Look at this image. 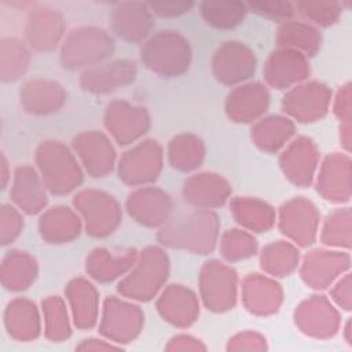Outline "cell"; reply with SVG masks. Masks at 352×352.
I'll return each mask as SVG.
<instances>
[{
	"label": "cell",
	"instance_id": "obj_1",
	"mask_svg": "<svg viewBox=\"0 0 352 352\" xmlns=\"http://www.w3.org/2000/svg\"><path fill=\"white\" fill-rule=\"evenodd\" d=\"M219 230V216L209 209H199L168 220L160 228L157 239L161 245L170 249L208 254L217 245Z\"/></svg>",
	"mask_w": 352,
	"mask_h": 352
},
{
	"label": "cell",
	"instance_id": "obj_2",
	"mask_svg": "<svg viewBox=\"0 0 352 352\" xmlns=\"http://www.w3.org/2000/svg\"><path fill=\"white\" fill-rule=\"evenodd\" d=\"M169 275V257L158 246H147L139 254L131 272L121 279L117 290L121 296L150 301L154 298Z\"/></svg>",
	"mask_w": 352,
	"mask_h": 352
},
{
	"label": "cell",
	"instance_id": "obj_3",
	"mask_svg": "<svg viewBox=\"0 0 352 352\" xmlns=\"http://www.w3.org/2000/svg\"><path fill=\"white\" fill-rule=\"evenodd\" d=\"M34 157L40 176L52 194H67L82 183V170L74 154L62 142L45 140L40 143Z\"/></svg>",
	"mask_w": 352,
	"mask_h": 352
},
{
	"label": "cell",
	"instance_id": "obj_4",
	"mask_svg": "<svg viewBox=\"0 0 352 352\" xmlns=\"http://www.w3.org/2000/svg\"><path fill=\"white\" fill-rule=\"evenodd\" d=\"M143 65L162 77H177L191 63V47L179 32L161 30L151 36L140 48Z\"/></svg>",
	"mask_w": 352,
	"mask_h": 352
},
{
	"label": "cell",
	"instance_id": "obj_5",
	"mask_svg": "<svg viewBox=\"0 0 352 352\" xmlns=\"http://www.w3.org/2000/svg\"><path fill=\"white\" fill-rule=\"evenodd\" d=\"M114 41L111 36L95 26L73 29L62 43L60 62L65 69L77 70L96 66L111 56Z\"/></svg>",
	"mask_w": 352,
	"mask_h": 352
},
{
	"label": "cell",
	"instance_id": "obj_6",
	"mask_svg": "<svg viewBox=\"0 0 352 352\" xmlns=\"http://www.w3.org/2000/svg\"><path fill=\"white\" fill-rule=\"evenodd\" d=\"M74 208L80 213L87 234L103 238L113 234L121 223V208L117 199L100 190H82L74 195Z\"/></svg>",
	"mask_w": 352,
	"mask_h": 352
},
{
	"label": "cell",
	"instance_id": "obj_7",
	"mask_svg": "<svg viewBox=\"0 0 352 352\" xmlns=\"http://www.w3.org/2000/svg\"><path fill=\"white\" fill-rule=\"evenodd\" d=\"M199 293L204 305L212 312H226L235 307L238 275L219 260L206 261L199 272Z\"/></svg>",
	"mask_w": 352,
	"mask_h": 352
},
{
	"label": "cell",
	"instance_id": "obj_8",
	"mask_svg": "<svg viewBox=\"0 0 352 352\" xmlns=\"http://www.w3.org/2000/svg\"><path fill=\"white\" fill-rule=\"evenodd\" d=\"M143 324L144 314L138 305L113 296L104 300L99 331L109 341L128 344L140 334Z\"/></svg>",
	"mask_w": 352,
	"mask_h": 352
},
{
	"label": "cell",
	"instance_id": "obj_9",
	"mask_svg": "<svg viewBox=\"0 0 352 352\" xmlns=\"http://www.w3.org/2000/svg\"><path fill=\"white\" fill-rule=\"evenodd\" d=\"M162 170V147L157 140H144L125 151L118 161V177L125 184H148Z\"/></svg>",
	"mask_w": 352,
	"mask_h": 352
},
{
	"label": "cell",
	"instance_id": "obj_10",
	"mask_svg": "<svg viewBox=\"0 0 352 352\" xmlns=\"http://www.w3.org/2000/svg\"><path fill=\"white\" fill-rule=\"evenodd\" d=\"M320 214L316 206L304 197H294L279 210V228L283 235L301 248L312 245L318 235Z\"/></svg>",
	"mask_w": 352,
	"mask_h": 352
},
{
	"label": "cell",
	"instance_id": "obj_11",
	"mask_svg": "<svg viewBox=\"0 0 352 352\" xmlns=\"http://www.w3.org/2000/svg\"><path fill=\"white\" fill-rule=\"evenodd\" d=\"M331 91L322 82L309 81L289 89L282 99V109L298 122H315L329 111Z\"/></svg>",
	"mask_w": 352,
	"mask_h": 352
},
{
	"label": "cell",
	"instance_id": "obj_12",
	"mask_svg": "<svg viewBox=\"0 0 352 352\" xmlns=\"http://www.w3.org/2000/svg\"><path fill=\"white\" fill-rule=\"evenodd\" d=\"M256 65L254 52L239 41L221 43L212 58V72L217 81L226 85L249 80L256 72Z\"/></svg>",
	"mask_w": 352,
	"mask_h": 352
},
{
	"label": "cell",
	"instance_id": "obj_13",
	"mask_svg": "<svg viewBox=\"0 0 352 352\" xmlns=\"http://www.w3.org/2000/svg\"><path fill=\"white\" fill-rule=\"evenodd\" d=\"M104 126L120 146H126L148 131L150 116L142 106L113 100L104 110Z\"/></svg>",
	"mask_w": 352,
	"mask_h": 352
},
{
	"label": "cell",
	"instance_id": "obj_14",
	"mask_svg": "<svg viewBox=\"0 0 352 352\" xmlns=\"http://www.w3.org/2000/svg\"><path fill=\"white\" fill-rule=\"evenodd\" d=\"M294 322L305 336L326 340L337 334L340 314L324 296H311L296 308Z\"/></svg>",
	"mask_w": 352,
	"mask_h": 352
},
{
	"label": "cell",
	"instance_id": "obj_15",
	"mask_svg": "<svg viewBox=\"0 0 352 352\" xmlns=\"http://www.w3.org/2000/svg\"><path fill=\"white\" fill-rule=\"evenodd\" d=\"M349 263L348 253L315 249L308 252L302 258L300 275L311 289L323 290L349 270Z\"/></svg>",
	"mask_w": 352,
	"mask_h": 352
},
{
	"label": "cell",
	"instance_id": "obj_16",
	"mask_svg": "<svg viewBox=\"0 0 352 352\" xmlns=\"http://www.w3.org/2000/svg\"><path fill=\"white\" fill-rule=\"evenodd\" d=\"M136 63L131 59H114L85 69L80 76V85L89 94H109L136 80Z\"/></svg>",
	"mask_w": 352,
	"mask_h": 352
},
{
	"label": "cell",
	"instance_id": "obj_17",
	"mask_svg": "<svg viewBox=\"0 0 352 352\" xmlns=\"http://www.w3.org/2000/svg\"><path fill=\"white\" fill-rule=\"evenodd\" d=\"M72 144L89 176L103 177L113 170L116 164V150L103 132H81L74 136Z\"/></svg>",
	"mask_w": 352,
	"mask_h": 352
},
{
	"label": "cell",
	"instance_id": "obj_18",
	"mask_svg": "<svg viewBox=\"0 0 352 352\" xmlns=\"http://www.w3.org/2000/svg\"><path fill=\"white\" fill-rule=\"evenodd\" d=\"M172 208L169 194L157 187H140L126 199L129 216L146 227H162L169 220Z\"/></svg>",
	"mask_w": 352,
	"mask_h": 352
},
{
	"label": "cell",
	"instance_id": "obj_19",
	"mask_svg": "<svg viewBox=\"0 0 352 352\" xmlns=\"http://www.w3.org/2000/svg\"><path fill=\"white\" fill-rule=\"evenodd\" d=\"M319 151L316 144L305 136L294 139L280 154L279 164L285 176L298 187H308L318 168Z\"/></svg>",
	"mask_w": 352,
	"mask_h": 352
},
{
	"label": "cell",
	"instance_id": "obj_20",
	"mask_svg": "<svg viewBox=\"0 0 352 352\" xmlns=\"http://www.w3.org/2000/svg\"><path fill=\"white\" fill-rule=\"evenodd\" d=\"M311 73L307 56L302 54L278 48L271 52L264 66V78L268 85L276 89H286L304 81Z\"/></svg>",
	"mask_w": 352,
	"mask_h": 352
},
{
	"label": "cell",
	"instance_id": "obj_21",
	"mask_svg": "<svg viewBox=\"0 0 352 352\" xmlns=\"http://www.w3.org/2000/svg\"><path fill=\"white\" fill-rule=\"evenodd\" d=\"M62 15L50 7H33L25 23V37L37 51H52L63 37Z\"/></svg>",
	"mask_w": 352,
	"mask_h": 352
},
{
	"label": "cell",
	"instance_id": "obj_22",
	"mask_svg": "<svg viewBox=\"0 0 352 352\" xmlns=\"http://www.w3.org/2000/svg\"><path fill=\"white\" fill-rule=\"evenodd\" d=\"M110 25L113 32L122 40L140 43L153 28V12L146 3H117L110 15Z\"/></svg>",
	"mask_w": 352,
	"mask_h": 352
},
{
	"label": "cell",
	"instance_id": "obj_23",
	"mask_svg": "<svg viewBox=\"0 0 352 352\" xmlns=\"http://www.w3.org/2000/svg\"><path fill=\"white\" fill-rule=\"evenodd\" d=\"M270 106V92L260 82H249L234 88L226 99V113L234 122H253Z\"/></svg>",
	"mask_w": 352,
	"mask_h": 352
},
{
	"label": "cell",
	"instance_id": "obj_24",
	"mask_svg": "<svg viewBox=\"0 0 352 352\" xmlns=\"http://www.w3.org/2000/svg\"><path fill=\"white\" fill-rule=\"evenodd\" d=\"M318 192L331 202H346L351 197V161L348 155L333 153L327 155L319 169Z\"/></svg>",
	"mask_w": 352,
	"mask_h": 352
},
{
	"label": "cell",
	"instance_id": "obj_25",
	"mask_svg": "<svg viewBox=\"0 0 352 352\" xmlns=\"http://www.w3.org/2000/svg\"><path fill=\"white\" fill-rule=\"evenodd\" d=\"M162 319L176 327H188L199 316L197 294L183 285H169L157 301Z\"/></svg>",
	"mask_w": 352,
	"mask_h": 352
},
{
	"label": "cell",
	"instance_id": "obj_26",
	"mask_svg": "<svg viewBox=\"0 0 352 352\" xmlns=\"http://www.w3.org/2000/svg\"><path fill=\"white\" fill-rule=\"evenodd\" d=\"M230 194V183L221 175L212 172L192 175L183 184L186 202L199 209L219 208L227 202Z\"/></svg>",
	"mask_w": 352,
	"mask_h": 352
},
{
	"label": "cell",
	"instance_id": "obj_27",
	"mask_svg": "<svg viewBox=\"0 0 352 352\" xmlns=\"http://www.w3.org/2000/svg\"><path fill=\"white\" fill-rule=\"evenodd\" d=\"M282 300L280 285L265 275L249 274L242 282V301L253 315L268 316L278 312Z\"/></svg>",
	"mask_w": 352,
	"mask_h": 352
},
{
	"label": "cell",
	"instance_id": "obj_28",
	"mask_svg": "<svg viewBox=\"0 0 352 352\" xmlns=\"http://www.w3.org/2000/svg\"><path fill=\"white\" fill-rule=\"evenodd\" d=\"M66 91L54 80L33 78L26 81L19 91L21 104L26 113L45 116L58 111L66 102Z\"/></svg>",
	"mask_w": 352,
	"mask_h": 352
},
{
	"label": "cell",
	"instance_id": "obj_29",
	"mask_svg": "<svg viewBox=\"0 0 352 352\" xmlns=\"http://www.w3.org/2000/svg\"><path fill=\"white\" fill-rule=\"evenodd\" d=\"M45 190L47 187L34 168L23 165L15 169L10 197L21 212L26 214L41 212L48 202Z\"/></svg>",
	"mask_w": 352,
	"mask_h": 352
},
{
	"label": "cell",
	"instance_id": "obj_30",
	"mask_svg": "<svg viewBox=\"0 0 352 352\" xmlns=\"http://www.w3.org/2000/svg\"><path fill=\"white\" fill-rule=\"evenodd\" d=\"M74 326L81 330L91 329L98 322L99 293L96 287L84 278L72 279L65 289Z\"/></svg>",
	"mask_w": 352,
	"mask_h": 352
},
{
	"label": "cell",
	"instance_id": "obj_31",
	"mask_svg": "<svg viewBox=\"0 0 352 352\" xmlns=\"http://www.w3.org/2000/svg\"><path fill=\"white\" fill-rule=\"evenodd\" d=\"M138 254L135 249H128L117 254L106 248H96L87 256L85 270L98 282H111L133 267Z\"/></svg>",
	"mask_w": 352,
	"mask_h": 352
},
{
	"label": "cell",
	"instance_id": "obj_32",
	"mask_svg": "<svg viewBox=\"0 0 352 352\" xmlns=\"http://www.w3.org/2000/svg\"><path fill=\"white\" fill-rule=\"evenodd\" d=\"M82 227L81 217L67 206L47 209L38 221L41 238L48 243H67L74 241Z\"/></svg>",
	"mask_w": 352,
	"mask_h": 352
},
{
	"label": "cell",
	"instance_id": "obj_33",
	"mask_svg": "<svg viewBox=\"0 0 352 352\" xmlns=\"http://www.w3.org/2000/svg\"><path fill=\"white\" fill-rule=\"evenodd\" d=\"M4 326L16 341H32L40 336L41 322L36 304L28 298H15L4 311Z\"/></svg>",
	"mask_w": 352,
	"mask_h": 352
},
{
	"label": "cell",
	"instance_id": "obj_34",
	"mask_svg": "<svg viewBox=\"0 0 352 352\" xmlns=\"http://www.w3.org/2000/svg\"><path fill=\"white\" fill-rule=\"evenodd\" d=\"M38 274L36 258L28 252L10 250L1 261V285L10 292H22L32 286Z\"/></svg>",
	"mask_w": 352,
	"mask_h": 352
},
{
	"label": "cell",
	"instance_id": "obj_35",
	"mask_svg": "<svg viewBox=\"0 0 352 352\" xmlns=\"http://www.w3.org/2000/svg\"><path fill=\"white\" fill-rule=\"evenodd\" d=\"M230 210L238 224L253 232H267L276 220L274 208L257 198L235 197L230 202Z\"/></svg>",
	"mask_w": 352,
	"mask_h": 352
},
{
	"label": "cell",
	"instance_id": "obj_36",
	"mask_svg": "<svg viewBox=\"0 0 352 352\" xmlns=\"http://www.w3.org/2000/svg\"><path fill=\"white\" fill-rule=\"evenodd\" d=\"M294 122L283 116H270L257 121L252 128V140L267 153H276L294 135Z\"/></svg>",
	"mask_w": 352,
	"mask_h": 352
},
{
	"label": "cell",
	"instance_id": "obj_37",
	"mask_svg": "<svg viewBox=\"0 0 352 352\" xmlns=\"http://www.w3.org/2000/svg\"><path fill=\"white\" fill-rule=\"evenodd\" d=\"M275 40L279 48L293 50L304 56H314L322 44L320 33L309 23L300 21L283 22L276 32Z\"/></svg>",
	"mask_w": 352,
	"mask_h": 352
},
{
	"label": "cell",
	"instance_id": "obj_38",
	"mask_svg": "<svg viewBox=\"0 0 352 352\" xmlns=\"http://www.w3.org/2000/svg\"><path fill=\"white\" fill-rule=\"evenodd\" d=\"M205 158V144L197 135L180 133L168 146V160L180 172H191L201 166Z\"/></svg>",
	"mask_w": 352,
	"mask_h": 352
},
{
	"label": "cell",
	"instance_id": "obj_39",
	"mask_svg": "<svg viewBox=\"0 0 352 352\" xmlns=\"http://www.w3.org/2000/svg\"><path fill=\"white\" fill-rule=\"evenodd\" d=\"M298 249L286 241H276L267 245L260 256V265L271 276H287L298 265Z\"/></svg>",
	"mask_w": 352,
	"mask_h": 352
},
{
	"label": "cell",
	"instance_id": "obj_40",
	"mask_svg": "<svg viewBox=\"0 0 352 352\" xmlns=\"http://www.w3.org/2000/svg\"><path fill=\"white\" fill-rule=\"evenodd\" d=\"M30 52L16 37H4L0 41V78L3 82L19 80L28 70Z\"/></svg>",
	"mask_w": 352,
	"mask_h": 352
},
{
	"label": "cell",
	"instance_id": "obj_41",
	"mask_svg": "<svg viewBox=\"0 0 352 352\" xmlns=\"http://www.w3.org/2000/svg\"><path fill=\"white\" fill-rule=\"evenodd\" d=\"M201 15L205 22L217 29H232L238 26L246 12L248 7L242 1H204L199 6Z\"/></svg>",
	"mask_w": 352,
	"mask_h": 352
},
{
	"label": "cell",
	"instance_id": "obj_42",
	"mask_svg": "<svg viewBox=\"0 0 352 352\" xmlns=\"http://www.w3.org/2000/svg\"><path fill=\"white\" fill-rule=\"evenodd\" d=\"M44 316V333L51 341H63L72 336L69 314L65 301L59 296H50L41 302Z\"/></svg>",
	"mask_w": 352,
	"mask_h": 352
},
{
	"label": "cell",
	"instance_id": "obj_43",
	"mask_svg": "<svg viewBox=\"0 0 352 352\" xmlns=\"http://www.w3.org/2000/svg\"><path fill=\"white\" fill-rule=\"evenodd\" d=\"M320 239L327 246L351 248V210L349 208L336 209L323 224Z\"/></svg>",
	"mask_w": 352,
	"mask_h": 352
},
{
	"label": "cell",
	"instance_id": "obj_44",
	"mask_svg": "<svg viewBox=\"0 0 352 352\" xmlns=\"http://www.w3.org/2000/svg\"><path fill=\"white\" fill-rule=\"evenodd\" d=\"M257 252L256 238L243 230H227L220 239V253L228 261H239L252 257Z\"/></svg>",
	"mask_w": 352,
	"mask_h": 352
},
{
	"label": "cell",
	"instance_id": "obj_45",
	"mask_svg": "<svg viewBox=\"0 0 352 352\" xmlns=\"http://www.w3.org/2000/svg\"><path fill=\"white\" fill-rule=\"evenodd\" d=\"M296 12L301 14L307 21H311L319 26L334 25L341 15V6L338 3H314L298 1L294 3Z\"/></svg>",
	"mask_w": 352,
	"mask_h": 352
},
{
	"label": "cell",
	"instance_id": "obj_46",
	"mask_svg": "<svg viewBox=\"0 0 352 352\" xmlns=\"http://www.w3.org/2000/svg\"><path fill=\"white\" fill-rule=\"evenodd\" d=\"M23 228V217L16 206L4 204L0 209V238L1 245L12 243Z\"/></svg>",
	"mask_w": 352,
	"mask_h": 352
},
{
	"label": "cell",
	"instance_id": "obj_47",
	"mask_svg": "<svg viewBox=\"0 0 352 352\" xmlns=\"http://www.w3.org/2000/svg\"><path fill=\"white\" fill-rule=\"evenodd\" d=\"M248 10L253 11L254 14L279 22L292 21L296 15L294 4L289 1H250L246 4Z\"/></svg>",
	"mask_w": 352,
	"mask_h": 352
},
{
	"label": "cell",
	"instance_id": "obj_48",
	"mask_svg": "<svg viewBox=\"0 0 352 352\" xmlns=\"http://www.w3.org/2000/svg\"><path fill=\"white\" fill-rule=\"evenodd\" d=\"M267 340L256 331H243L227 344V351H267Z\"/></svg>",
	"mask_w": 352,
	"mask_h": 352
},
{
	"label": "cell",
	"instance_id": "obj_49",
	"mask_svg": "<svg viewBox=\"0 0 352 352\" xmlns=\"http://www.w3.org/2000/svg\"><path fill=\"white\" fill-rule=\"evenodd\" d=\"M148 7H150V11L158 16L173 18V16H179V15L188 12L194 7V3H191V1H162V3H150Z\"/></svg>",
	"mask_w": 352,
	"mask_h": 352
},
{
	"label": "cell",
	"instance_id": "obj_50",
	"mask_svg": "<svg viewBox=\"0 0 352 352\" xmlns=\"http://www.w3.org/2000/svg\"><path fill=\"white\" fill-rule=\"evenodd\" d=\"M334 114L342 124H351V84L346 82L336 95Z\"/></svg>",
	"mask_w": 352,
	"mask_h": 352
},
{
	"label": "cell",
	"instance_id": "obj_51",
	"mask_svg": "<svg viewBox=\"0 0 352 352\" xmlns=\"http://www.w3.org/2000/svg\"><path fill=\"white\" fill-rule=\"evenodd\" d=\"M334 302L345 311H351V275L345 274L330 292Z\"/></svg>",
	"mask_w": 352,
	"mask_h": 352
},
{
	"label": "cell",
	"instance_id": "obj_52",
	"mask_svg": "<svg viewBox=\"0 0 352 352\" xmlns=\"http://www.w3.org/2000/svg\"><path fill=\"white\" fill-rule=\"evenodd\" d=\"M165 349L166 351H206V345L201 340L192 336L177 334L169 340Z\"/></svg>",
	"mask_w": 352,
	"mask_h": 352
},
{
	"label": "cell",
	"instance_id": "obj_53",
	"mask_svg": "<svg viewBox=\"0 0 352 352\" xmlns=\"http://www.w3.org/2000/svg\"><path fill=\"white\" fill-rule=\"evenodd\" d=\"M76 349L77 351H110V349H121V345L98 340V338H88L81 341V344H78Z\"/></svg>",
	"mask_w": 352,
	"mask_h": 352
},
{
	"label": "cell",
	"instance_id": "obj_54",
	"mask_svg": "<svg viewBox=\"0 0 352 352\" xmlns=\"http://www.w3.org/2000/svg\"><path fill=\"white\" fill-rule=\"evenodd\" d=\"M340 136L346 151L351 148V124H342L340 128Z\"/></svg>",
	"mask_w": 352,
	"mask_h": 352
},
{
	"label": "cell",
	"instance_id": "obj_55",
	"mask_svg": "<svg viewBox=\"0 0 352 352\" xmlns=\"http://www.w3.org/2000/svg\"><path fill=\"white\" fill-rule=\"evenodd\" d=\"M0 172H1V188H6L8 184L10 172H8V162L4 154H1V162H0Z\"/></svg>",
	"mask_w": 352,
	"mask_h": 352
},
{
	"label": "cell",
	"instance_id": "obj_56",
	"mask_svg": "<svg viewBox=\"0 0 352 352\" xmlns=\"http://www.w3.org/2000/svg\"><path fill=\"white\" fill-rule=\"evenodd\" d=\"M352 330H351V319L346 320L345 323V327H344V336H345V341L351 345L352 344Z\"/></svg>",
	"mask_w": 352,
	"mask_h": 352
}]
</instances>
